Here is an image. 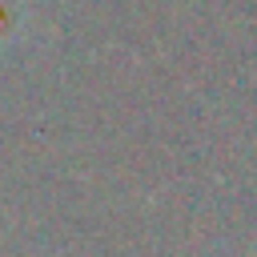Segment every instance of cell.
I'll return each mask as SVG.
<instances>
[{"instance_id": "cell-1", "label": "cell", "mask_w": 257, "mask_h": 257, "mask_svg": "<svg viewBox=\"0 0 257 257\" xmlns=\"http://www.w3.org/2000/svg\"><path fill=\"white\" fill-rule=\"evenodd\" d=\"M20 32V0H0V44Z\"/></svg>"}]
</instances>
